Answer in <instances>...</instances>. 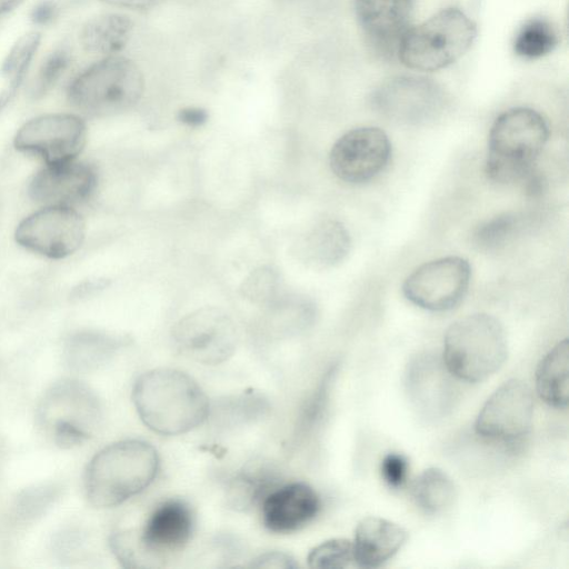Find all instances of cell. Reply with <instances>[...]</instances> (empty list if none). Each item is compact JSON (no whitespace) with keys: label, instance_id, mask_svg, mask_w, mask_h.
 Returning a JSON list of instances; mask_svg holds the SVG:
<instances>
[{"label":"cell","instance_id":"cell-33","mask_svg":"<svg viewBox=\"0 0 569 569\" xmlns=\"http://www.w3.org/2000/svg\"><path fill=\"white\" fill-rule=\"evenodd\" d=\"M408 473V461L400 453L387 455L381 463V475L383 480L392 488L401 487Z\"/></svg>","mask_w":569,"mask_h":569},{"label":"cell","instance_id":"cell-23","mask_svg":"<svg viewBox=\"0 0 569 569\" xmlns=\"http://www.w3.org/2000/svg\"><path fill=\"white\" fill-rule=\"evenodd\" d=\"M410 493L421 510L435 515L451 506L455 486L441 469L428 468L412 481Z\"/></svg>","mask_w":569,"mask_h":569},{"label":"cell","instance_id":"cell-30","mask_svg":"<svg viewBox=\"0 0 569 569\" xmlns=\"http://www.w3.org/2000/svg\"><path fill=\"white\" fill-rule=\"evenodd\" d=\"M269 479L260 473H244L232 481L228 498L236 508H248L256 500H262L269 491Z\"/></svg>","mask_w":569,"mask_h":569},{"label":"cell","instance_id":"cell-12","mask_svg":"<svg viewBox=\"0 0 569 569\" xmlns=\"http://www.w3.org/2000/svg\"><path fill=\"white\" fill-rule=\"evenodd\" d=\"M84 238V222L70 207L48 206L26 218L16 231L17 241L49 258L73 253Z\"/></svg>","mask_w":569,"mask_h":569},{"label":"cell","instance_id":"cell-27","mask_svg":"<svg viewBox=\"0 0 569 569\" xmlns=\"http://www.w3.org/2000/svg\"><path fill=\"white\" fill-rule=\"evenodd\" d=\"M447 382L445 367L438 361H432L430 358L417 360L413 363L408 381L410 391L417 397V402L426 403L428 398H431L432 401H436V406L442 401L440 396H446L443 391L448 389Z\"/></svg>","mask_w":569,"mask_h":569},{"label":"cell","instance_id":"cell-20","mask_svg":"<svg viewBox=\"0 0 569 569\" xmlns=\"http://www.w3.org/2000/svg\"><path fill=\"white\" fill-rule=\"evenodd\" d=\"M349 234L343 224L336 220L318 222L300 243L301 259L316 267L332 266L347 254Z\"/></svg>","mask_w":569,"mask_h":569},{"label":"cell","instance_id":"cell-29","mask_svg":"<svg viewBox=\"0 0 569 569\" xmlns=\"http://www.w3.org/2000/svg\"><path fill=\"white\" fill-rule=\"evenodd\" d=\"M70 61V52L67 49L53 50L39 68L31 88L32 97L40 98L51 90L68 69Z\"/></svg>","mask_w":569,"mask_h":569},{"label":"cell","instance_id":"cell-2","mask_svg":"<svg viewBox=\"0 0 569 569\" xmlns=\"http://www.w3.org/2000/svg\"><path fill=\"white\" fill-rule=\"evenodd\" d=\"M159 469L157 450L141 440H124L100 450L89 462L84 488L89 501L110 508L140 493Z\"/></svg>","mask_w":569,"mask_h":569},{"label":"cell","instance_id":"cell-6","mask_svg":"<svg viewBox=\"0 0 569 569\" xmlns=\"http://www.w3.org/2000/svg\"><path fill=\"white\" fill-rule=\"evenodd\" d=\"M143 88V76L133 61L109 56L89 66L71 81L68 99L84 114L108 117L136 106Z\"/></svg>","mask_w":569,"mask_h":569},{"label":"cell","instance_id":"cell-24","mask_svg":"<svg viewBox=\"0 0 569 569\" xmlns=\"http://www.w3.org/2000/svg\"><path fill=\"white\" fill-rule=\"evenodd\" d=\"M120 343L100 333H79L67 345V359L70 367L80 371L98 368L107 362Z\"/></svg>","mask_w":569,"mask_h":569},{"label":"cell","instance_id":"cell-21","mask_svg":"<svg viewBox=\"0 0 569 569\" xmlns=\"http://www.w3.org/2000/svg\"><path fill=\"white\" fill-rule=\"evenodd\" d=\"M539 397L549 406L566 408L569 400V343L558 342L539 362L536 371Z\"/></svg>","mask_w":569,"mask_h":569},{"label":"cell","instance_id":"cell-4","mask_svg":"<svg viewBox=\"0 0 569 569\" xmlns=\"http://www.w3.org/2000/svg\"><path fill=\"white\" fill-rule=\"evenodd\" d=\"M549 137L543 117L530 108H513L493 122L486 173L495 182H516L530 172Z\"/></svg>","mask_w":569,"mask_h":569},{"label":"cell","instance_id":"cell-32","mask_svg":"<svg viewBox=\"0 0 569 569\" xmlns=\"http://www.w3.org/2000/svg\"><path fill=\"white\" fill-rule=\"evenodd\" d=\"M516 219L508 214L498 217L482 226L476 234L480 247L491 248L500 244L511 232Z\"/></svg>","mask_w":569,"mask_h":569},{"label":"cell","instance_id":"cell-34","mask_svg":"<svg viewBox=\"0 0 569 569\" xmlns=\"http://www.w3.org/2000/svg\"><path fill=\"white\" fill-rule=\"evenodd\" d=\"M59 13V7L54 1L42 0L31 10V21L37 26H47L51 23Z\"/></svg>","mask_w":569,"mask_h":569},{"label":"cell","instance_id":"cell-3","mask_svg":"<svg viewBox=\"0 0 569 569\" xmlns=\"http://www.w3.org/2000/svg\"><path fill=\"white\" fill-rule=\"evenodd\" d=\"M194 518L181 499L159 503L143 525L111 537V548L124 567H160L182 551L191 539Z\"/></svg>","mask_w":569,"mask_h":569},{"label":"cell","instance_id":"cell-10","mask_svg":"<svg viewBox=\"0 0 569 569\" xmlns=\"http://www.w3.org/2000/svg\"><path fill=\"white\" fill-rule=\"evenodd\" d=\"M470 278L469 262L451 256L418 267L405 280L402 291L409 301L422 309L443 311L463 299Z\"/></svg>","mask_w":569,"mask_h":569},{"label":"cell","instance_id":"cell-11","mask_svg":"<svg viewBox=\"0 0 569 569\" xmlns=\"http://www.w3.org/2000/svg\"><path fill=\"white\" fill-rule=\"evenodd\" d=\"M533 409L530 388L521 380H508L483 405L476 420V432L496 442L518 441L531 429Z\"/></svg>","mask_w":569,"mask_h":569},{"label":"cell","instance_id":"cell-35","mask_svg":"<svg viewBox=\"0 0 569 569\" xmlns=\"http://www.w3.org/2000/svg\"><path fill=\"white\" fill-rule=\"evenodd\" d=\"M253 567L264 568H292L296 567L293 560L286 553L267 552L256 559Z\"/></svg>","mask_w":569,"mask_h":569},{"label":"cell","instance_id":"cell-7","mask_svg":"<svg viewBox=\"0 0 569 569\" xmlns=\"http://www.w3.org/2000/svg\"><path fill=\"white\" fill-rule=\"evenodd\" d=\"M476 34V24L465 12L447 8L407 30L397 50L408 68L435 71L458 60L471 47Z\"/></svg>","mask_w":569,"mask_h":569},{"label":"cell","instance_id":"cell-18","mask_svg":"<svg viewBox=\"0 0 569 569\" xmlns=\"http://www.w3.org/2000/svg\"><path fill=\"white\" fill-rule=\"evenodd\" d=\"M358 21L372 44L385 53L398 44L411 17L413 0H356Z\"/></svg>","mask_w":569,"mask_h":569},{"label":"cell","instance_id":"cell-22","mask_svg":"<svg viewBox=\"0 0 569 569\" xmlns=\"http://www.w3.org/2000/svg\"><path fill=\"white\" fill-rule=\"evenodd\" d=\"M132 21L120 13H104L90 19L80 31V43L91 53L114 54L130 39Z\"/></svg>","mask_w":569,"mask_h":569},{"label":"cell","instance_id":"cell-13","mask_svg":"<svg viewBox=\"0 0 569 569\" xmlns=\"http://www.w3.org/2000/svg\"><path fill=\"white\" fill-rule=\"evenodd\" d=\"M391 153L388 136L376 127H361L342 134L332 146L329 163L342 181L361 183L379 174Z\"/></svg>","mask_w":569,"mask_h":569},{"label":"cell","instance_id":"cell-5","mask_svg":"<svg viewBox=\"0 0 569 569\" xmlns=\"http://www.w3.org/2000/svg\"><path fill=\"white\" fill-rule=\"evenodd\" d=\"M443 363L456 378L479 382L493 375L507 359L508 343L501 323L487 313L453 322L443 340Z\"/></svg>","mask_w":569,"mask_h":569},{"label":"cell","instance_id":"cell-17","mask_svg":"<svg viewBox=\"0 0 569 569\" xmlns=\"http://www.w3.org/2000/svg\"><path fill=\"white\" fill-rule=\"evenodd\" d=\"M320 510V498L305 482H291L269 490L261 500L263 526L276 533H289L309 523Z\"/></svg>","mask_w":569,"mask_h":569},{"label":"cell","instance_id":"cell-16","mask_svg":"<svg viewBox=\"0 0 569 569\" xmlns=\"http://www.w3.org/2000/svg\"><path fill=\"white\" fill-rule=\"evenodd\" d=\"M98 183L96 169L73 160L48 164L30 183L32 199L47 206L70 207L88 200Z\"/></svg>","mask_w":569,"mask_h":569},{"label":"cell","instance_id":"cell-36","mask_svg":"<svg viewBox=\"0 0 569 569\" xmlns=\"http://www.w3.org/2000/svg\"><path fill=\"white\" fill-rule=\"evenodd\" d=\"M178 120L188 127H200L208 120V112L202 108L188 107L178 112Z\"/></svg>","mask_w":569,"mask_h":569},{"label":"cell","instance_id":"cell-15","mask_svg":"<svg viewBox=\"0 0 569 569\" xmlns=\"http://www.w3.org/2000/svg\"><path fill=\"white\" fill-rule=\"evenodd\" d=\"M443 92L425 78L399 77L383 83L373 96L377 109L402 123H420L433 118L443 106Z\"/></svg>","mask_w":569,"mask_h":569},{"label":"cell","instance_id":"cell-28","mask_svg":"<svg viewBox=\"0 0 569 569\" xmlns=\"http://www.w3.org/2000/svg\"><path fill=\"white\" fill-rule=\"evenodd\" d=\"M312 568H346L355 562L352 542L347 539H331L315 549L308 556Z\"/></svg>","mask_w":569,"mask_h":569},{"label":"cell","instance_id":"cell-31","mask_svg":"<svg viewBox=\"0 0 569 569\" xmlns=\"http://www.w3.org/2000/svg\"><path fill=\"white\" fill-rule=\"evenodd\" d=\"M277 287V274L271 269L260 268L243 282L242 291L246 297L256 302L271 303L276 299Z\"/></svg>","mask_w":569,"mask_h":569},{"label":"cell","instance_id":"cell-25","mask_svg":"<svg viewBox=\"0 0 569 569\" xmlns=\"http://www.w3.org/2000/svg\"><path fill=\"white\" fill-rule=\"evenodd\" d=\"M40 41L41 34L37 31H30L20 37L9 50L0 69L1 74L7 80V86L0 93V108L14 96L22 83Z\"/></svg>","mask_w":569,"mask_h":569},{"label":"cell","instance_id":"cell-8","mask_svg":"<svg viewBox=\"0 0 569 569\" xmlns=\"http://www.w3.org/2000/svg\"><path fill=\"white\" fill-rule=\"evenodd\" d=\"M94 393L83 383L63 380L54 385L39 407V420L61 447L87 440L101 419Z\"/></svg>","mask_w":569,"mask_h":569},{"label":"cell","instance_id":"cell-37","mask_svg":"<svg viewBox=\"0 0 569 569\" xmlns=\"http://www.w3.org/2000/svg\"><path fill=\"white\" fill-rule=\"evenodd\" d=\"M22 0H0V16H3L20 4Z\"/></svg>","mask_w":569,"mask_h":569},{"label":"cell","instance_id":"cell-26","mask_svg":"<svg viewBox=\"0 0 569 569\" xmlns=\"http://www.w3.org/2000/svg\"><path fill=\"white\" fill-rule=\"evenodd\" d=\"M558 37L551 23L535 18L527 21L516 36L513 48L518 56L527 59L540 58L556 47Z\"/></svg>","mask_w":569,"mask_h":569},{"label":"cell","instance_id":"cell-19","mask_svg":"<svg viewBox=\"0 0 569 569\" xmlns=\"http://www.w3.org/2000/svg\"><path fill=\"white\" fill-rule=\"evenodd\" d=\"M407 540V531L379 517L363 518L352 541L355 563L373 568L392 558Z\"/></svg>","mask_w":569,"mask_h":569},{"label":"cell","instance_id":"cell-9","mask_svg":"<svg viewBox=\"0 0 569 569\" xmlns=\"http://www.w3.org/2000/svg\"><path fill=\"white\" fill-rule=\"evenodd\" d=\"M172 340L183 356L203 365H218L233 355L237 333L223 311L207 307L180 319L172 328Z\"/></svg>","mask_w":569,"mask_h":569},{"label":"cell","instance_id":"cell-1","mask_svg":"<svg viewBox=\"0 0 569 569\" xmlns=\"http://www.w3.org/2000/svg\"><path fill=\"white\" fill-rule=\"evenodd\" d=\"M132 399L141 420L160 435L176 436L201 425L209 415V400L187 373L169 368L139 377Z\"/></svg>","mask_w":569,"mask_h":569},{"label":"cell","instance_id":"cell-14","mask_svg":"<svg viewBox=\"0 0 569 569\" xmlns=\"http://www.w3.org/2000/svg\"><path fill=\"white\" fill-rule=\"evenodd\" d=\"M84 141V122L69 113L33 118L20 128L14 139L17 149L39 156L48 164L73 160Z\"/></svg>","mask_w":569,"mask_h":569}]
</instances>
